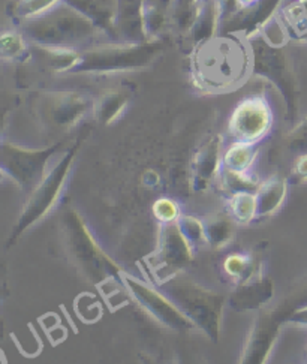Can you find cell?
<instances>
[{
	"label": "cell",
	"instance_id": "6da1fadb",
	"mask_svg": "<svg viewBox=\"0 0 307 364\" xmlns=\"http://www.w3.org/2000/svg\"><path fill=\"white\" fill-rule=\"evenodd\" d=\"M192 84L210 95L227 93L240 87L252 75V51L246 38L217 33L190 53Z\"/></svg>",
	"mask_w": 307,
	"mask_h": 364
},
{
	"label": "cell",
	"instance_id": "7a4b0ae2",
	"mask_svg": "<svg viewBox=\"0 0 307 364\" xmlns=\"http://www.w3.org/2000/svg\"><path fill=\"white\" fill-rule=\"evenodd\" d=\"M21 32L41 47L85 48L92 46L99 29L65 0L38 17L21 20Z\"/></svg>",
	"mask_w": 307,
	"mask_h": 364
},
{
	"label": "cell",
	"instance_id": "3957f363",
	"mask_svg": "<svg viewBox=\"0 0 307 364\" xmlns=\"http://www.w3.org/2000/svg\"><path fill=\"white\" fill-rule=\"evenodd\" d=\"M165 48V42L150 39L139 44L108 42L80 48V58L71 74H117L141 71L155 63Z\"/></svg>",
	"mask_w": 307,
	"mask_h": 364
},
{
	"label": "cell",
	"instance_id": "277c9868",
	"mask_svg": "<svg viewBox=\"0 0 307 364\" xmlns=\"http://www.w3.org/2000/svg\"><path fill=\"white\" fill-rule=\"evenodd\" d=\"M62 227L68 255L75 269L89 282L101 285L113 279H122L123 270L96 243L77 212L74 210L65 212Z\"/></svg>",
	"mask_w": 307,
	"mask_h": 364
},
{
	"label": "cell",
	"instance_id": "5b68a950",
	"mask_svg": "<svg viewBox=\"0 0 307 364\" xmlns=\"http://www.w3.org/2000/svg\"><path fill=\"white\" fill-rule=\"evenodd\" d=\"M178 309L183 312L195 327L205 333L207 338L217 342L225 299L220 294L207 289L180 274L161 285Z\"/></svg>",
	"mask_w": 307,
	"mask_h": 364
},
{
	"label": "cell",
	"instance_id": "8992f818",
	"mask_svg": "<svg viewBox=\"0 0 307 364\" xmlns=\"http://www.w3.org/2000/svg\"><path fill=\"white\" fill-rule=\"evenodd\" d=\"M252 51V75L265 78L281 93L286 107V117L297 119L300 89L285 47L273 46L261 33L247 38Z\"/></svg>",
	"mask_w": 307,
	"mask_h": 364
},
{
	"label": "cell",
	"instance_id": "52a82bcc",
	"mask_svg": "<svg viewBox=\"0 0 307 364\" xmlns=\"http://www.w3.org/2000/svg\"><path fill=\"white\" fill-rule=\"evenodd\" d=\"M77 150L78 143L69 149L65 155L51 166V170L39 181V185L27 195V201L24 203L18 219L16 222V227H14L9 235V246L16 243L23 232H26L31 227H33L35 223L45 218L51 212L53 207L58 204V200L60 198V193L68 180L69 171H71L72 168Z\"/></svg>",
	"mask_w": 307,
	"mask_h": 364
},
{
	"label": "cell",
	"instance_id": "ba28073f",
	"mask_svg": "<svg viewBox=\"0 0 307 364\" xmlns=\"http://www.w3.org/2000/svg\"><path fill=\"white\" fill-rule=\"evenodd\" d=\"M59 149L60 143L38 150L4 143L0 149V166L4 174L29 195L48 173V162Z\"/></svg>",
	"mask_w": 307,
	"mask_h": 364
},
{
	"label": "cell",
	"instance_id": "9c48e42d",
	"mask_svg": "<svg viewBox=\"0 0 307 364\" xmlns=\"http://www.w3.org/2000/svg\"><path fill=\"white\" fill-rule=\"evenodd\" d=\"M193 247L176 222L161 223L156 250L147 257L146 264L155 282L162 285L180 274L193 259Z\"/></svg>",
	"mask_w": 307,
	"mask_h": 364
},
{
	"label": "cell",
	"instance_id": "30bf717a",
	"mask_svg": "<svg viewBox=\"0 0 307 364\" xmlns=\"http://www.w3.org/2000/svg\"><path fill=\"white\" fill-rule=\"evenodd\" d=\"M273 126V109L262 95L246 96L235 105L228 120V131L234 141L259 144Z\"/></svg>",
	"mask_w": 307,
	"mask_h": 364
},
{
	"label": "cell",
	"instance_id": "8fae6325",
	"mask_svg": "<svg viewBox=\"0 0 307 364\" xmlns=\"http://www.w3.org/2000/svg\"><path fill=\"white\" fill-rule=\"evenodd\" d=\"M292 311L294 309L288 304L277 306L274 309H259L246 338L240 363L262 364L267 361L282 326L289 321Z\"/></svg>",
	"mask_w": 307,
	"mask_h": 364
},
{
	"label": "cell",
	"instance_id": "7c38bea8",
	"mask_svg": "<svg viewBox=\"0 0 307 364\" xmlns=\"http://www.w3.org/2000/svg\"><path fill=\"white\" fill-rule=\"evenodd\" d=\"M122 281L134 300L147 314L159 321L162 326L176 331H188L195 327L192 321L178 309L176 303L165 292H161L126 273H123Z\"/></svg>",
	"mask_w": 307,
	"mask_h": 364
},
{
	"label": "cell",
	"instance_id": "4fadbf2b",
	"mask_svg": "<svg viewBox=\"0 0 307 364\" xmlns=\"http://www.w3.org/2000/svg\"><path fill=\"white\" fill-rule=\"evenodd\" d=\"M95 104L90 96L82 93H51L39 105V116L48 128L68 131L90 111H95Z\"/></svg>",
	"mask_w": 307,
	"mask_h": 364
},
{
	"label": "cell",
	"instance_id": "5bb4252c",
	"mask_svg": "<svg viewBox=\"0 0 307 364\" xmlns=\"http://www.w3.org/2000/svg\"><path fill=\"white\" fill-rule=\"evenodd\" d=\"M284 0H255L254 4L243 6L235 16L220 24L219 33H234L249 38L267 24L276 14V9L282 5Z\"/></svg>",
	"mask_w": 307,
	"mask_h": 364
},
{
	"label": "cell",
	"instance_id": "9a60e30c",
	"mask_svg": "<svg viewBox=\"0 0 307 364\" xmlns=\"http://www.w3.org/2000/svg\"><path fill=\"white\" fill-rule=\"evenodd\" d=\"M273 281L262 269L246 281L237 284L228 297V306L235 312L259 311L273 297Z\"/></svg>",
	"mask_w": 307,
	"mask_h": 364
},
{
	"label": "cell",
	"instance_id": "2e32d148",
	"mask_svg": "<svg viewBox=\"0 0 307 364\" xmlns=\"http://www.w3.org/2000/svg\"><path fill=\"white\" fill-rule=\"evenodd\" d=\"M144 8L146 0H119L116 17L117 42L139 44L150 41L146 32Z\"/></svg>",
	"mask_w": 307,
	"mask_h": 364
},
{
	"label": "cell",
	"instance_id": "e0dca14e",
	"mask_svg": "<svg viewBox=\"0 0 307 364\" xmlns=\"http://www.w3.org/2000/svg\"><path fill=\"white\" fill-rule=\"evenodd\" d=\"M222 136L213 135L195 153L192 161V188L205 191L220 171Z\"/></svg>",
	"mask_w": 307,
	"mask_h": 364
},
{
	"label": "cell",
	"instance_id": "ac0fdd59",
	"mask_svg": "<svg viewBox=\"0 0 307 364\" xmlns=\"http://www.w3.org/2000/svg\"><path fill=\"white\" fill-rule=\"evenodd\" d=\"M65 2L87 17L111 42H117L116 17L119 0H65Z\"/></svg>",
	"mask_w": 307,
	"mask_h": 364
},
{
	"label": "cell",
	"instance_id": "d6986e66",
	"mask_svg": "<svg viewBox=\"0 0 307 364\" xmlns=\"http://www.w3.org/2000/svg\"><path fill=\"white\" fill-rule=\"evenodd\" d=\"M220 31V11L217 0H203L200 12L188 36L192 42V48L200 46L210 38L216 36Z\"/></svg>",
	"mask_w": 307,
	"mask_h": 364
},
{
	"label": "cell",
	"instance_id": "ffe728a7",
	"mask_svg": "<svg viewBox=\"0 0 307 364\" xmlns=\"http://www.w3.org/2000/svg\"><path fill=\"white\" fill-rule=\"evenodd\" d=\"M288 192V181L281 176H273L259 185L257 191L258 218H269L282 207Z\"/></svg>",
	"mask_w": 307,
	"mask_h": 364
},
{
	"label": "cell",
	"instance_id": "44dd1931",
	"mask_svg": "<svg viewBox=\"0 0 307 364\" xmlns=\"http://www.w3.org/2000/svg\"><path fill=\"white\" fill-rule=\"evenodd\" d=\"M205 242L215 250L225 247L234 237V219L230 215L213 213L203 219Z\"/></svg>",
	"mask_w": 307,
	"mask_h": 364
},
{
	"label": "cell",
	"instance_id": "7402d4cb",
	"mask_svg": "<svg viewBox=\"0 0 307 364\" xmlns=\"http://www.w3.org/2000/svg\"><path fill=\"white\" fill-rule=\"evenodd\" d=\"M289 39L307 41V0H296L285 6L279 16Z\"/></svg>",
	"mask_w": 307,
	"mask_h": 364
},
{
	"label": "cell",
	"instance_id": "603a6c76",
	"mask_svg": "<svg viewBox=\"0 0 307 364\" xmlns=\"http://www.w3.org/2000/svg\"><path fill=\"white\" fill-rule=\"evenodd\" d=\"M129 104V95L123 90L107 92L101 100L95 104V117L102 124L114 123L126 109Z\"/></svg>",
	"mask_w": 307,
	"mask_h": 364
},
{
	"label": "cell",
	"instance_id": "cb8c5ba5",
	"mask_svg": "<svg viewBox=\"0 0 307 364\" xmlns=\"http://www.w3.org/2000/svg\"><path fill=\"white\" fill-rule=\"evenodd\" d=\"M228 215L237 222V223H246L252 222L255 218H258V203H257V192L242 191L230 193L228 201Z\"/></svg>",
	"mask_w": 307,
	"mask_h": 364
},
{
	"label": "cell",
	"instance_id": "d4e9b609",
	"mask_svg": "<svg viewBox=\"0 0 307 364\" xmlns=\"http://www.w3.org/2000/svg\"><path fill=\"white\" fill-rule=\"evenodd\" d=\"M258 144H249L235 141L222 156V164L225 170L235 173H249V168L252 166L257 155Z\"/></svg>",
	"mask_w": 307,
	"mask_h": 364
},
{
	"label": "cell",
	"instance_id": "484cf974",
	"mask_svg": "<svg viewBox=\"0 0 307 364\" xmlns=\"http://www.w3.org/2000/svg\"><path fill=\"white\" fill-rule=\"evenodd\" d=\"M261 269L262 265L259 261L244 254H231L225 258V262H223V270H225V273L231 279H234L235 284L246 281V279L254 276Z\"/></svg>",
	"mask_w": 307,
	"mask_h": 364
},
{
	"label": "cell",
	"instance_id": "4316f807",
	"mask_svg": "<svg viewBox=\"0 0 307 364\" xmlns=\"http://www.w3.org/2000/svg\"><path fill=\"white\" fill-rule=\"evenodd\" d=\"M26 36L23 32L17 31H5L0 38V54L4 60L9 62H20L29 55V48H27Z\"/></svg>",
	"mask_w": 307,
	"mask_h": 364
},
{
	"label": "cell",
	"instance_id": "83f0119b",
	"mask_svg": "<svg viewBox=\"0 0 307 364\" xmlns=\"http://www.w3.org/2000/svg\"><path fill=\"white\" fill-rule=\"evenodd\" d=\"M177 225L193 247V250H198L203 245H207L203 219H198L192 215H180V218L177 219Z\"/></svg>",
	"mask_w": 307,
	"mask_h": 364
},
{
	"label": "cell",
	"instance_id": "f1b7e54d",
	"mask_svg": "<svg viewBox=\"0 0 307 364\" xmlns=\"http://www.w3.org/2000/svg\"><path fill=\"white\" fill-rule=\"evenodd\" d=\"M222 183L228 193H235L242 191L257 192L259 188V181L250 177L247 173H235L222 168Z\"/></svg>",
	"mask_w": 307,
	"mask_h": 364
},
{
	"label": "cell",
	"instance_id": "f546056e",
	"mask_svg": "<svg viewBox=\"0 0 307 364\" xmlns=\"http://www.w3.org/2000/svg\"><path fill=\"white\" fill-rule=\"evenodd\" d=\"M60 2H63V0H20L16 12L21 20H27L41 16V14L50 11Z\"/></svg>",
	"mask_w": 307,
	"mask_h": 364
},
{
	"label": "cell",
	"instance_id": "4dcf8cb0",
	"mask_svg": "<svg viewBox=\"0 0 307 364\" xmlns=\"http://www.w3.org/2000/svg\"><path fill=\"white\" fill-rule=\"evenodd\" d=\"M286 144L291 151L303 155L307 153V116L297 123V126L292 129L286 136Z\"/></svg>",
	"mask_w": 307,
	"mask_h": 364
},
{
	"label": "cell",
	"instance_id": "1f68e13d",
	"mask_svg": "<svg viewBox=\"0 0 307 364\" xmlns=\"http://www.w3.org/2000/svg\"><path fill=\"white\" fill-rule=\"evenodd\" d=\"M153 215L161 223H170L176 222L180 218L178 205L168 198H161L153 204Z\"/></svg>",
	"mask_w": 307,
	"mask_h": 364
},
{
	"label": "cell",
	"instance_id": "d6a6232c",
	"mask_svg": "<svg viewBox=\"0 0 307 364\" xmlns=\"http://www.w3.org/2000/svg\"><path fill=\"white\" fill-rule=\"evenodd\" d=\"M291 181L294 185H301L307 181V153L297 156V161L291 171Z\"/></svg>",
	"mask_w": 307,
	"mask_h": 364
},
{
	"label": "cell",
	"instance_id": "836d02e7",
	"mask_svg": "<svg viewBox=\"0 0 307 364\" xmlns=\"http://www.w3.org/2000/svg\"><path fill=\"white\" fill-rule=\"evenodd\" d=\"M289 323L300 324V326H307V304L303 307H298V309H294L289 316Z\"/></svg>",
	"mask_w": 307,
	"mask_h": 364
},
{
	"label": "cell",
	"instance_id": "e575fe53",
	"mask_svg": "<svg viewBox=\"0 0 307 364\" xmlns=\"http://www.w3.org/2000/svg\"><path fill=\"white\" fill-rule=\"evenodd\" d=\"M306 361H307V354H306Z\"/></svg>",
	"mask_w": 307,
	"mask_h": 364
}]
</instances>
